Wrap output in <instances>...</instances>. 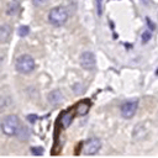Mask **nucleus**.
I'll list each match as a JSON object with an SVG mask.
<instances>
[{"mask_svg":"<svg viewBox=\"0 0 158 158\" xmlns=\"http://www.w3.org/2000/svg\"><path fill=\"white\" fill-rule=\"evenodd\" d=\"M20 127L21 123L16 115H7L1 121V131L6 136H16Z\"/></svg>","mask_w":158,"mask_h":158,"instance_id":"nucleus-1","label":"nucleus"},{"mask_svg":"<svg viewBox=\"0 0 158 158\" xmlns=\"http://www.w3.org/2000/svg\"><path fill=\"white\" fill-rule=\"evenodd\" d=\"M68 16H69V14H68V10L65 7H63V6H56V7H53L49 11V14H48V21L53 26H57L58 27V26H62V25H64L67 22Z\"/></svg>","mask_w":158,"mask_h":158,"instance_id":"nucleus-2","label":"nucleus"},{"mask_svg":"<svg viewBox=\"0 0 158 158\" xmlns=\"http://www.w3.org/2000/svg\"><path fill=\"white\" fill-rule=\"evenodd\" d=\"M15 68L19 73L28 74L35 69V60L30 54H22L16 59Z\"/></svg>","mask_w":158,"mask_h":158,"instance_id":"nucleus-3","label":"nucleus"},{"mask_svg":"<svg viewBox=\"0 0 158 158\" xmlns=\"http://www.w3.org/2000/svg\"><path fill=\"white\" fill-rule=\"evenodd\" d=\"M137 107H138V100H128L126 102H123L120 107V112H121V116L123 118H131L136 111H137Z\"/></svg>","mask_w":158,"mask_h":158,"instance_id":"nucleus-4","label":"nucleus"},{"mask_svg":"<svg viewBox=\"0 0 158 158\" xmlns=\"http://www.w3.org/2000/svg\"><path fill=\"white\" fill-rule=\"evenodd\" d=\"M100 147H101V141L98 137H91V138L85 141L83 151H84L85 154L91 156V154H95L100 149Z\"/></svg>","mask_w":158,"mask_h":158,"instance_id":"nucleus-5","label":"nucleus"},{"mask_svg":"<svg viewBox=\"0 0 158 158\" xmlns=\"http://www.w3.org/2000/svg\"><path fill=\"white\" fill-rule=\"evenodd\" d=\"M80 65L86 69V70H91L95 67V56L93 52H83L80 56Z\"/></svg>","mask_w":158,"mask_h":158,"instance_id":"nucleus-6","label":"nucleus"},{"mask_svg":"<svg viewBox=\"0 0 158 158\" xmlns=\"http://www.w3.org/2000/svg\"><path fill=\"white\" fill-rule=\"evenodd\" d=\"M10 36H11V27H10V25H6V23L2 25L0 27V42L1 43L9 42Z\"/></svg>","mask_w":158,"mask_h":158,"instance_id":"nucleus-7","label":"nucleus"},{"mask_svg":"<svg viewBox=\"0 0 158 158\" xmlns=\"http://www.w3.org/2000/svg\"><path fill=\"white\" fill-rule=\"evenodd\" d=\"M20 10V1L19 0H10L6 5V14L12 16V15H16Z\"/></svg>","mask_w":158,"mask_h":158,"instance_id":"nucleus-8","label":"nucleus"},{"mask_svg":"<svg viewBox=\"0 0 158 158\" xmlns=\"http://www.w3.org/2000/svg\"><path fill=\"white\" fill-rule=\"evenodd\" d=\"M48 101L52 104V105H58L63 101V95L59 90H53L48 94Z\"/></svg>","mask_w":158,"mask_h":158,"instance_id":"nucleus-9","label":"nucleus"},{"mask_svg":"<svg viewBox=\"0 0 158 158\" xmlns=\"http://www.w3.org/2000/svg\"><path fill=\"white\" fill-rule=\"evenodd\" d=\"M72 121H73V114H72V112H65V114H63L62 117H60V123H62V126H63L64 128H68V127L70 126Z\"/></svg>","mask_w":158,"mask_h":158,"instance_id":"nucleus-10","label":"nucleus"},{"mask_svg":"<svg viewBox=\"0 0 158 158\" xmlns=\"http://www.w3.org/2000/svg\"><path fill=\"white\" fill-rule=\"evenodd\" d=\"M88 111H89V104H86V102H81V104H79L78 107H77V112H78V115H80V116L86 115Z\"/></svg>","mask_w":158,"mask_h":158,"instance_id":"nucleus-11","label":"nucleus"},{"mask_svg":"<svg viewBox=\"0 0 158 158\" xmlns=\"http://www.w3.org/2000/svg\"><path fill=\"white\" fill-rule=\"evenodd\" d=\"M16 136H17V137H20L21 139H23V141H25V139H27V137H28V130H27L25 126H21Z\"/></svg>","mask_w":158,"mask_h":158,"instance_id":"nucleus-12","label":"nucleus"},{"mask_svg":"<svg viewBox=\"0 0 158 158\" xmlns=\"http://www.w3.org/2000/svg\"><path fill=\"white\" fill-rule=\"evenodd\" d=\"M30 33V27L28 26H20L19 30H17V35L20 37H25Z\"/></svg>","mask_w":158,"mask_h":158,"instance_id":"nucleus-13","label":"nucleus"},{"mask_svg":"<svg viewBox=\"0 0 158 158\" xmlns=\"http://www.w3.org/2000/svg\"><path fill=\"white\" fill-rule=\"evenodd\" d=\"M31 153L33 156H42L43 154V148L42 147H32L31 148Z\"/></svg>","mask_w":158,"mask_h":158,"instance_id":"nucleus-14","label":"nucleus"},{"mask_svg":"<svg viewBox=\"0 0 158 158\" xmlns=\"http://www.w3.org/2000/svg\"><path fill=\"white\" fill-rule=\"evenodd\" d=\"M151 37H152V33H151L149 31H144V32L142 33V42H143V43H146L147 41H149V40H151Z\"/></svg>","mask_w":158,"mask_h":158,"instance_id":"nucleus-15","label":"nucleus"},{"mask_svg":"<svg viewBox=\"0 0 158 158\" xmlns=\"http://www.w3.org/2000/svg\"><path fill=\"white\" fill-rule=\"evenodd\" d=\"M96 10H98V15L101 16V14H102V0H96Z\"/></svg>","mask_w":158,"mask_h":158,"instance_id":"nucleus-16","label":"nucleus"},{"mask_svg":"<svg viewBox=\"0 0 158 158\" xmlns=\"http://www.w3.org/2000/svg\"><path fill=\"white\" fill-rule=\"evenodd\" d=\"M47 1L48 0H32V4L35 6H43V5L47 4Z\"/></svg>","mask_w":158,"mask_h":158,"instance_id":"nucleus-17","label":"nucleus"},{"mask_svg":"<svg viewBox=\"0 0 158 158\" xmlns=\"http://www.w3.org/2000/svg\"><path fill=\"white\" fill-rule=\"evenodd\" d=\"M27 120H28L30 122H35L36 116H35V115H28V116H27Z\"/></svg>","mask_w":158,"mask_h":158,"instance_id":"nucleus-18","label":"nucleus"}]
</instances>
